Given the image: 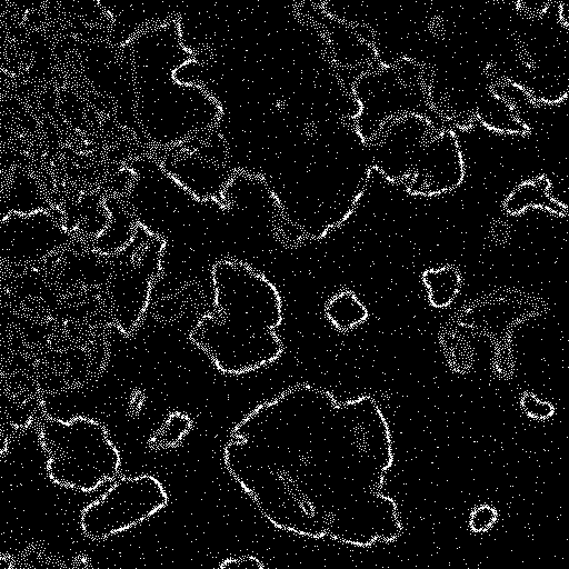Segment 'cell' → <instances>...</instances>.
I'll list each match as a JSON object with an SVG mask.
<instances>
[{
    "label": "cell",
    "instance_id": "cell-1",
    "mask_svg": "<svg viewBox=\"0 0 569 569\" xmlns=\"http://www.w3.org/2000/svg\"><path fill=\"white\" fill-rule=\"evenodd\" d=\"M223 461L278 529L355 547L402 532L397 502L382 492L391 433L370 396L339 402L325 389L293 386L233 427Z\"/></svg>",
    "mask_w": 569,
    "mask_h": 569
},
{
    "label": "cell",
    "instance_id": "cell-3",
    "mask_svg": "<svg viewBox=\"0 0 569 569\" xmlns=\"http://www.w3.org/2000/svg\"><path fill=\"white\" fill-rule=\"evenodd\" d=\"M38 439L48 456V477L60 487L91 492L119 472L120 452L104 426L92 418L46 417Z\"/></svg>",
    "mask_w": 569,
    "mask_h": 569
},
{
    "label": "cell",
    "instance_id": "cell-4",
    "mask_svg": "<svg viewBox=\"0 0 569 569\" xmlns=\"http://www.w3.org/2000/svg\"><path fill=\"white\" fill-rule=\"evenodd\" d=\"M168 493L152 475L123 477L80 513V528L92 540H102L149 519L168 503Z\"/></svg>",
    "mask_w": 569,
    "mask_h": 569
},
{
    "label": "cell",
    "instance_id": "cell-6",
    "mask_svg": "<svg viewBox=\"0 0 569 569\" xmlns=\"http://www.w3.org/2000/svg\"><path fill=\"white\" fill-rule=\"evenodd\" d=\"M463 177V158L456 133L436 131L408 179V190L413 194L436 196L457 188Z\"/></svg>",
    "mask_w": 569,
    "mask_h": 569
},
{
    "label": "cell",
    "instance_id": "cell-14",
    "mask_svg": "<svg viewBox=\"0 0 569 569\" xmlns=\"http://www.w3.org/2000/svg\"><path fill=\"white\" fill-rule=\"evenodd\" d=\"M498 512L489 505L476 507L470 515L469 527L473 532H486L497 521Z\"/></svg>",
    "mask_w": 569,
    "mask_h": 569
},
{
    "label": "cell",
    "instance_id": "cell-15",
    "mask_svg": "<svg viewBox=\"0 0 569 569\" xmlns=\"http://www.w3.org/2000/svg\"><path fill=\"white\" fill-rule=\"evenodd\" d=\"M220 569H249V568H263V563L253 556H244L240 558L224 559L220 565Z\"/></svg>",
    "mask_w": 569,
    "mask_h": 569
},
{
    "label": "cell",
    "instance_id": "cell-12",
    "mask_svg": "<svg viewBox=\"0 0 569 569\" xmlns=\"http://www.w3.org/2000/svg\"><path fill=\"white\" fill-rule=\"evenodd\" d=\"M191 426L192 421L186 413L173 411L152 433L148 443L156 449L173 448L188 435Z\"/></svg>",
    "mask_w": 569,
    "mask_h": 569
},
{
    "label": "cell",
    "instance_id": "cell-2",
    "mask_svg": "<svg viewBox=\"0 0 569 569\" xmlns=\"http://www.w3.org/2000/svg\"><path fill=\"white\" fill-rule=\"evenodd\" d=\"M214 309L191 330V342L227 375H242L276 361L282 343L281 300L274 286L250 267L232 261L212 272Z\"/></svg>",
    "mask_w": 569,
    "mask_h": 569
},
{
    "label": "cell",
    "instance_id": "cell-7",
    "mask_svg": "<svg viewBox=\"0 0 569 569\" xmlns=\"http://www.w3.org/2000/svg\"><path fill=\"white\" fill-rule=\"evenodd\" d=\"M151 243L146 253L126 263L114 273L110 286V317L117 329L129 336L139 325L149 299V288L158 269L157 256H150Z\"/></svg>",
    "mask_w": 569,
    "mask_h": 569
},
{
    "label": "cell",
    "instance_id": "cell-10",
    "mask_svg": "<svg viewBox=\"0 0 569 569\" xmlns=\"http://www.w3.org/2000/svg\"><path fill=\"white\" fill-rule=\"evenodd\" d=\"M422 280L427 287L430 303L437 308L450 305L461 284L459 271L451 266L427 270L423 272Z\"/></svg>",
    "mask_w": 569,
    "mask_h": 569
},
{
    "label": "cell",
    "instance_id": "cell-13",
    "mask_svg": "<svg viewBox=\"0 0 569 569\" xmlns=\"http://www.w3.org/2000/svg\"><path fill=\"white\" fill-rule=\"evenodd\" d=\"M520 405L522 410L533 419H548L555 413V407L549 401L540 400L531 392L522 395Z\"/></svg>",
    "mask_w": 569,
    "mask_h": 569
},
{
    "label": "cell",
    "instance_id": "cell-5",
    "mask_svg": "<svg viewBox=\"0 0 569 569\" xmlns=\"http://www.w3.org/2000/svg\"><path fill=\"white\" fill-rule=\"evenodd\" d=\"M435 132L422 113L389 120L367 141L371 168L389 181L408 180Z\"/></svg>",
    "mask_w": 569,
    "mask_h": 569
},
{
    "label": "cell",
    "instance_id": "cell-9",
    "mask_svg": "<svg viewBox=\"0 0 569 569\" xmlns=\"http://www.w3.org/2000/svg\"><path fill=\"white\" fill-rule=\"evenodd\" d=\"M551 182L546 176L519 183L506 198L503 208L509 214H519L529 208H540L565 216L568 207L550 193Z\"/></svg>",
    "mask_w": 569,
    "mask_h": 569
},
{
    "label": "cell",
    "instance_id": "cell-11",
    "mask_svg": "<svg viewBox=\"0 0 569 569\" xmlns=\"http://www.w3.org/2000/svg\"><path fill=\"white\" fill-rule=\"evenodd\" d=\"M326 313L333 326L349 330L363 322L368 311L359 299L349 290L336 295L327 305Z\"/></svg>",
    "mask_w": 569,
    "mask_h": 569
},
{
    "label": "cell",
    "instance_id": "cell-8",
    "mask_svg": "<svg viewBox=\"0 0 569 569\" xmlns=\"http://www.w3.org/2000/svg\"><path fill=\"white\" fill-rule=\"evenodd\" d=\"M2 253L14 262H33L67 240V233L46 212L8 216L2 221Z\"/></svg>",
    "mask_w": 569,
    "mask_h": 569
}]
</instances>
